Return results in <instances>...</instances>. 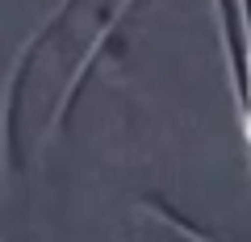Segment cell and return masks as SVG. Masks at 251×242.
<instances>
[{"instance_id":"6da1fadb","label":"cell","mask_w":251,"mask_h":242,"mask_svg":"<svg viewBox=\"0 0 251 242\" xmlns=\"http://www.w3.org/2000/svg\"><path fill=\"white\" fill-rule=\"evenodd\" d=\"M218 4V34L226 42L230 67V96L239 109V130L251 151V0H214Z\"/></svg>"},{"instance_id":"7a4b0ae2","label":"cell","mask_w":251,"mask_h":242,"mask_svg":"<svg viewBox=\"0 0 251 242\" xmlns=\"http://www.w3.org/2000/svg\"><path fill=\"white\" fill-rule=\"evenodd\" d=\"M72 9H75V0H59V4L42 17V25H38L34 34L21 42L17 59H13V67H9V80H4V100H0V151H4V163H9V154H13V126H17L21 92H25V80H29V63H34V54L46 46V38H54L63 25H67Z\"/></svg>"},{"instance_id":"3957f363","label":"cell","mask_w":251,"mask_h":242,"mask_svg":"<svg viewBox=\"0 0 251 242\" xmlns=\"http://www.w3.org/2000/svg\"><path fill=\"white\" fill-rule=\"evenodd\" d=\"M134 9H138V0H117L113 9L105 13V25L97 29V42L88 46V54H84V59H80V67H75V75H72V80H67V92H63L59 109H54V126H63V121H67V113H72L75 96H80V92H84V84H88L92 67H97L100 59H105V50H109V42H113V34H117V29L126 25V17H130V13H134Z\"/></svg>"}]
</instances>
